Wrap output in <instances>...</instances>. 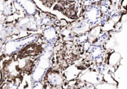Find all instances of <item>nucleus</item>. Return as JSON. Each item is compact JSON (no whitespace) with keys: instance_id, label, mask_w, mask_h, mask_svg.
<instances>
[{"instance_id":"2","label":"nucleus","mask_w":127,"mask_h":89,"mask_svg":"<svg viewBox=\"0 0 127 89\" xmlns=\"http://www.w3.org/2000/svg\"><path fill=\"white\" fill-rule=\"evenodd\" d=\"M4 24L2 23H0V32L1 31V30L4 28Z\"/></svg>"},{"instance_id":"1","label":"nucleus","mask_w":127,"mask_h":89,"mask_svg":"<svg viewBox=\"0 0 127 89\" xmlns=\"http://www.w3.org/2000/svg\"><path fill=\"white\" fill-rule=\"evenodd\" d=\"M12 3L11 0H0V12L9 15L12 12Z\"/></svg>"}]
</instances>
